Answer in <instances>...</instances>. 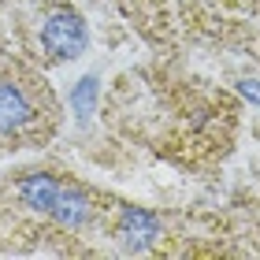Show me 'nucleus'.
I'll use <instances>...</instances> for the list:
<instances>
[{"mask_svg":"<svg viewBox=\"0 0 260 260\" xmlns=\"http://www.w3.org/2000/svg\"><path fill=\"white\" fill-rule=\"evenodd\" d=\"M41 45L52 60H71L86 49V22L75 11H52L41 26Z\"/></svg>","mask_w":260,"mask_h":260,"instance_id":"nucleus-1","label":"nucleus"},{"mask_svg":"<svg viewBox=\"0 0 260 260\" xmlns=\"http://www.w3.org/2000/svg\"><path fill=\"white\" fill-rule=\"evenodd\" d=\"M30 119V101L22 97L19 86L0 82V134H11Z\"/></svg>","mask_w":260,"mask_h":260,"instance_id":"nucleus-2","label":"nucleus"},{"mask_svg":"<svg viewBox=\"0 0 260 260\" xmlns=\"http://www.w3.org/2000/svg\"><path fill=\"white\" fill-rule=\"evenodd\" d=\"M156 234H160L156 216H149V212H141V208L123 212V238H126L130 249H145L149 242H156Z\"/></svg>","mask_w":260,"mask_h":260,"instance_id":"nucleus-3","label":"nucleus"},{"mask_svg":"<svg viewBox=\"0 0 260 260\" xmlns=\"http://www.w3.org/2000/svg\"><path fill=\"white\" fill-rule=\"evenodd\" d=\"M49 212H52L60 223H67V227H82V223L89 219V201L82 197L78 190H67V186H60V193H56V201H52Z\"/></svg>","mask_w":260,"mask_h":260,"instance_id":"nucleus-4","label":"nucleus"},{"mask_svg":"<svg viewBox=\"0 0 260 260\" xmlns=\"http://www.w3.org/2000/svg\"><path fill=\"white\" fill-rule=\"evenodd\" d=\"M19 193H22V201H26V205L49 212L52 201H56V193H60V182H56L52 175H26V179L19 182Z\"/></svg>","mask_w":260,"mask_h":260,"instance_id":"nucleus-5","label":"nucleus"},{"mask_svg":"<svg viewBox=\"0 0 260 260\" xmlns=\"http://www.w3.org/2000/svg\"><path fill=\"white\" fill-rule=\"evenodd\" d=\"M93 104H97V78L86 75V78L75 86V93H71V108H75L78 119H89V115H93Z\"/></svg>","mask_w":260,"mask_h":260,"instance_id":"nucleus-6","label":"nucleus"},{"mask_svg":"<svg viewBox=\"0 0 260 260\" xmlns=\"http://www.w3.org/2000/svg\"><path fill=\"white\" fill-rule=\"evenodd\" d=\"M242 93H245L249 101H256V104H260V82H249V78H245V82H242Z\"/></svg>","mask_w":260,"mask_h":260,"instance_id":"nucleus-7","label":"nucleus"}]
</instances>
